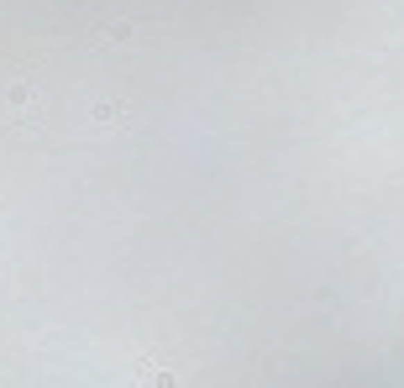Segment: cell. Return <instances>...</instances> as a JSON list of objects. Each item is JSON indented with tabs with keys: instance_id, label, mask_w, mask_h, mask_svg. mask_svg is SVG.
Wrapping results in <instances>:
<instances>
[{
	"instance_id": "7a4b0ae2",
	"label": "cell",
	"mask_w": 404,
	"mask_h": 388,
	"mask_svg": "<svg viewBox=\"0 0 404 388\" xmlns=\"http://www.w3.org/2000/svg\"><path fill=\"white\" fill-rule=\"evenodd\" d=\"M142 383H147V388H174L178 378L168 373V367H153V362H147V367H142Z\"/></svg>"
},
{
	"instance_id": "3957f363",
	"label": "cell",
	"mask_w": 404,
	"mask_h": 388,
	"mask_svg": "<svg viewBox=\"0 0 404 388\" xmlns=\"http://www.w3.org/2000/svg\"><path fill=\"white\" fill-rule=\"evenodd\" d=\"M95 121H106V126H126V110H121V106H95Z\"/></svg>"
},
{
	"instance_id": "6da1fadb",
	"label": "cell",
	"mask_w": 404,
	"mask_h": 388,
	"mask_svg": "<svg viewBox=\"0 0 404 388\" xmlns=\"http://www.w3.org/2000/svg\"><path fill=\"white\" fill-rule=\"evenodd\" d=\"M11 116H16V126H32L37 121V84H16L11 90Z\"/></svg>"
}]
</instances>
